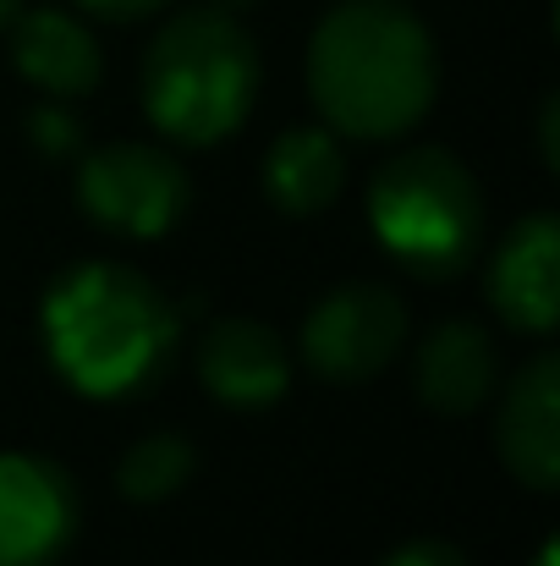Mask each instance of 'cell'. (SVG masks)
Masks as SVG:
<instances>
[{"label":"cell","mask_w":560,"mask_h":566,"mask_svg":"<svg viewBox=\"0 0 560 566\" xmlns=\"http://www.w3.org/2000/svg\"><path fill=\"white\" fill-rule=\"evenodd\" d=\"M308 88L319 116L347 138L412 133L440 88V55L418 11L401 0H341L308 44Z\"/></svg>","instance_id":"6da1fadb"},{"label":"cell","mask_w":560,"mask_h":566,"mask_svg":"<svg viewBox=\"0 0 560 566\" xmlns=\"http://www.w3.org/2000/svg\"><path fill=\"white\" fill-rule=\"evenodd\" d=\"M39 325L55 375L94 401L144 390L177 347V308L166 303V292L144 270L116 259L61 270L44 292Z\"/></svg>","instance_id":"7a4b0ae2"},{"label":"cell","mask_w":560,"mask_h":566,"mask_svg":"<svg viewBox=\"0 0 560 566\" xmlns=\"http://www.w3.org/2000/svg\"><path fill=\"white\" fill-rule=\"evenodd\" d=\"M258 94V44L225 6L171 17L144 55V111L187 149L220 144L242 127Z\"/></svg>","instance_id":"3957f363"},{"label":"cell","mask_w":560,"mask_h":566,"mask_svg":"<svg viewBox=\"0 0 560 566\" xmlns=\"http://www.w3.org/2000/svg\"><path fill=\"white\" fill-rule=\"evenodd\" d=\"M369 226L401 270L423 281H451L478 253L484 198L451 149H406L373 171Z\"/></svg>","instance_id":"277c9868"},{"label":"cell","mask_w":560,"mask_h":566,"mask_svg":"<svg viewBox=\"0 0 560 566\" xmlns=\"http://www.w3.org/2000/svg\"><path fill=\"white\" fill-rule=\"evenodd\" d=\"M77 203L116 237H160L187 214L192 182L155 144H105L77 166Z\"/></svg>","instance_id":"5b68a950"},{"label":"cell","mask_w":560,"mask_h":566,"mask_svg":"<svg viewBox=\"0 0 560 566\" xmlns=\"http://www.w3.org/2000/svg\"><path fill=\"white\" fill-rule=\"evenodd\" d=\"M406 342V308L379 281H347L325 292L303 325V364L330 385L373 379Z\"/></svg>","instance_id":"8992f818"},{"label":"cell","mask_w":560,"mask_h":566,"mask_svg":"<svg viewBox=\"0 0 560 566\" xmlns=\"http://www.w3.org/2000/svg\"><path fill=\"white\" fill-rule=\"evenodd\" d=\"M77 484L61 462L0 451V566H50L77 539Z\"/></svg>","instance_id":"52a82bcc"},{"label":"cell","mask_w":560,"mask_h":566,"mask_svg":"<svg viewBox=\"0 0 560 566\" xmlns=\"http://www.w3.org/2000/svg\"><path fill=\"white\" fill-rule=\"evenodd\" d=\"M489 303L506 325L550 336L560 314V226L556 214H528L506 231L489 259Z\"/></svg>","instance_id":"ba28073f"},{"label":"cell","mask_w":560,"mask_h":566,"mask_svg":"<svg viewBox=\"0 0 560 566\" xmlns=\"http://www.w3.org/2000/svg\"><path fill=\"white\" fill-rule=\"evenodd\" d=\"M560 364L556 353L528 358L517 379L506 385L500 418H495V446L500 462L539 495H550L560 484V407H556Z\"/></svg>","instance_id":"9c48e42d"},{"label":"cell","mask_w":560,"mask_h":566,"mask_svg":"<svg viewBox=\"0 0 560 566\" xmlns=\"http://www.w3.org/2000/svg\"><path fill=\"white\" fill-rule=\"evenodd\" d=\"M198 379L225 407H270L292 385V347L258 319H214L198 336Z\"/></svg>","instance_id":"30bf717a"},{"label":"cell","mask_w":560,"mask_h":566,"mask_svg":"<svg viewBox=\"0 0 560 566\" xmlns=\"http://www.w3.org/2000/svg\"><path fill=\"white\" fill-rule=\"evenodd\" d=\"M11 61L33 88H44L55 99L94 94L99 72H105L99 39L72 11H55V6H33V11L11 17Z\"/></svg>","instance_id":"8fae6325"},{"label":"cell","mask_w":560,"mask_h":566,"mask_svg":"<svg viewBox=\"0 0 560 566\" xmlns=\"http://www.w3.org/2000/svg\"><path fill=\"white\" fill-rule=\"evenodd\" d=\"M412 379H418V396H423L434 412L462 418V412H473V407H484V401L495 396V385H500V353H495V342H489L484 325H473V319H445V325H434L429 342L418 347Z\"/></svg>","instance_id":"7c38bea8"},{"label":"cell","mask_w":560,"mask_h":566,"mask_svg":"<svg viewBox=\"0 0 560 566\" xmlns=\"http://www.w3.org/2000/svg\"><path fill=\"white\" fill-rule=\"evenodd\" d=\"M341 182H347V160H341V144L325 127H292L264 155V192L286 214L330 209Z\"/></svg>","instance_id":"4fadbf2b"},{"label":"cell","mask_w":560,"mask_h":566,"mask_svg":"<svg viewBox=\"0 0 560 566\" xmlns=\"http://www.w3.org/2000/svg\"><path fill=\"white\" fill-rule=\"evenodd\" d=\"M187 479H192V446L182 434H149L116 462V490L138 506L171 501Z\"/></svg>","instance_id":"5bb4252c"},{"label":"cell","mask_w":560,"mask_h":566,"mask_svg":"<svg viewBox=\"0 0 560 566\" xmlns=\"http://www.w3.org/2000/svg\"><path fill=\"white\" fill-rule=\"evenodd\" d=\"M28 138L50 155V160H61V155H77V144H83V127L66 116V111H33V122H28Z\"/></svg>","instance_id":"9a60e30c"},{"label":"cell","mask_w":560,"mask_h":566,"mask_svg":"<svg viewBox=\"0 0 560 566\" xmlns=\"http://www.w3.org/2000/svg\"><path fill=\"white\" fill-rule=\"evenodd\" d=\"M379 566H473V562L456 545H445V539H412V545L390 551Z\"/></svg>","instance_id":"2e32d148"},{"label":"cell","mask_w":560,"mask_h":566,"mask_svg":"<svg viewBox=\"0 0 560 566\" xmlns=\"http://www.w3.org/2000/svg\"><path fill=\"white\" fill-rule=\"evenodd\" d=\"M88 17H105V22H138V17H155L166 0H77Z\"/></svg>","instance_id":"e0dca14e"},{"label":"cell","mask_w":560,"mask_h":566,"mask_svg":"<svg viewBox=\"0 0 560 566\" xmlns=\"http://www.w3.org/2000/svg\"><path fill=\"white\" fill-rule=\"evenodd\" d=\"M556 122H560V99L550 94L545 99V111H539V149H545V166L556 171L560 166V149H556Z\"/></svg>","instance_id":"ac0fdd59"},{"label":"cell","mask_w":560,"mask_h":566,"mask_svg":"<svg viewBox=\"0 0 560 566\" xmlns=\"http://www.w3.org/2000/svg\"><path fill=\"white\" fill-rule=\"evenodd\" d=\"M11 17H17V0H0V28H6Z\"/></svg>","instance_id":"d6986e66"},{"label":"cell","mask_w":560,"mask_h":566,"mask_svg":"<svg viewBox=\"0 0 560 566\" xmlns=\"http://www.w3.org/2000/svg\"><path fill=\"white\" fill-rule=\"evenodd\" d=\"M556 556L560 551H556V539H550V545H545V556H539V566H556Z\"/></svg>","instance_id":"ffe728a7"},{"label":"cell","mask_w":560,"mask_h":566,"mask_svg":"<svg viewBox=\"0 0 560 566\" xmlns=\"http://www.w3.org/2000/svg\"><path fill=\"white\" fill-rule=\"evenodd\" d=\"M220 6H225V11H236V6H253V0H220Z\"/></svg>","instance_id":"44dd1931"}]
</instances>
